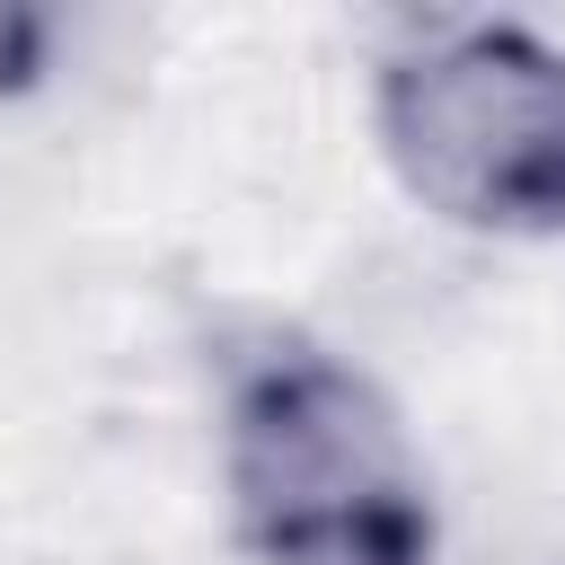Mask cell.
I'll list each match as a JSON object with an SVG mask.
<instances>
[{"label": "cell", "instance_id": "cell-1", "mask_svg": "<svg viewBox=\"0 0 565 565\" xmlns=\"http://www.w3.org/2000/svg\"><path fill=\"white\" fill-rule=\"evenodd\" d=\"M221 494L256 565H433L441 512L415 433L362 362L265 318L221 344Z\"/></svg>", "mask_w": 565, "mask_h": 565}, {"label": "cell", "instance_id": "cell-2", "mask_svg": "<svg viewBox=\"0 0 565 565\" xmlns=\"http://www.w3.org/2000/svg\"><path fill=\"white\" fill-rule=\"evenodd\" d=\"M371 132L388 177L450 230H565V44L512 18H450L380 62Z\"/></svg>", "mask_w": 565, "mask_h": 565}, {"label": "cell", "instance_id": "cell-3", "mask_svg": "<svg viewBox=\"0 0 565 565\" xmlns=\"http://www.w3.org/2000/svg\"><path fill=\"white\" fill-rule=\"evenodd\" d=\"M26 44H35V26H26V18H0V88H18V79H26V71H18V62H26Z\"/></svg>", "mask_w": 565, "mask_h": 565}]
</instances>
